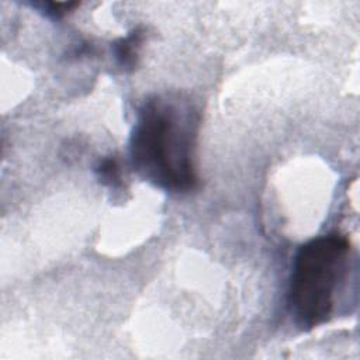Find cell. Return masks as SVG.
<instances>
[{
	"instance_id": "obj_1",
	"label": "cell",
	"mask_w": 360,
	"mask_h": 360,
	"mask_svg": "<svg viewBox=\"0 0 360 360\" xmlns=\"http://www.w3.org/2000/svg\"><path fill=\"white\" fill-rule=\"evenodd\" d=\"M198 121L195 107L181 96L149 97L138 110L129 136L134 170L165 191L194 190Z\"/></svg>"
},
{
	"instance_id": "obj_2",
	"label": "cell",
	"mask_w": 360,
	"mask_h": 360,
	"mask_svg": "<svg viewBox=\"0 0 360 360\" xmlns=\"http://www.w3.org/2000/svg\"><path fill=\"white\" fill-rule=\"evenodd\" d=\"M350 243L339 233H326L302 243L292 262L288 307L302 330L316 328L333 314L336 295L349 270Z\"/></svg>"
},
{
	"instance_id": "obj_3",
	"label": "cell",
	"mask_w": 360,
	"mask_h": 360,
	"mask_svg": "<svg viewBox=\"0 0 360 360\" xmlns=\"http://www.w3.org/2000/svg\"><path fill=\"white\" fill-rule=\"evenodd\" d=\"M142 42H143V30L138 27V28H134L127 37H122L112 44L114 58L124 70H132L135 68Z\"/></svg>"
},
{
	"instance_id": "obj_4",
	"label": "cell",
	"mask_w": 360,
	"mask_h": 360,
	"mask_svg": "<svg viewBox=\"0 0 360 360\" xmlns=\"http://www.w3.org/2000/svg\"><path fill=\"white\" fill-rule=\"evenodd\" d=\"M96 173L98 176V180L110 187H118L121 184V170L117 159L107 158L100 160V163L96 167Z\"/></svg>"
},
{
	"instance_id": "obj_5",
	"label": "cell",
	"mask_w": 360,
	"mask_h": 360,
	"mask_svg": "<svg viewBox=\"0 0 360 360\" xmlns=\"http://www.w3.org/2000/svg\"><path fill=\"white\" fill-rule=\"evenodd\" d=\"M44 6H46V11H45L46 14L59 18V17H63L70 10H73L75 7H77L79 4L77 3H66V1L65 3H60V1L55 3V1H52V3H46Z\"/></svg>"
}]
</instances>
